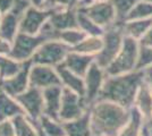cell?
Returning <instances> with one entry per match:
<instances>
[{
    "label": "cell",
    "mask_w": 152,
    "mask_h": 136,
    "mask_svg": "<svg viewBox=\"0 0 152 136\" xmlns=\"http://www.w3.org/2000/svg\"><path fill=\"white\" fill-rule=\"evenodd\" d=\"M89 112L93 136H117L127 123L131 109L111 101L96 100Z\"/></svg>",
    "instance_id": "cell-1"
},
{
    "label": "cell",
    "mask_w": 152,
    "mask_h": 136,
    "mask_svg": "<svg viewBox=\"0 0 152 136\" xmlns=\"http://www.w3.org/2000/svg\"><path fill=\"white\" fill-rule=\"evenodd\" d=\"M144 69H136L127 74L108 76L98 100H107L131 109L141 84L144 82Z\"/></svg>",
    "instance_id": "cell-2"
},
{
    "label": "cell",
    "mask_w": 152,
    "mask_h": 136,
    "mask_svg": "<svg viewBox=\"0 0 152 136\" xmlns=\"http://www.w3.org/2000/svg\"><path fill=\"white\" fill-rule=\"evenodd\" d=\"M49 40H58V32L51 27L49 23H47L42 31L35 35L18 32L12 43V51L9 56L20 63L31 60L34 52Z\"/></svg>",
    "instance_id": "cell-3"
},
{
    "label": "cell",
    "mask_w": 152,
    "mask_h": 136,
    "mask_svg": "<svg viewBox=\"0 0 152 136\" xmlns=\"http://www.w3.org/2000/svg\"><path fill=\"white\" fill-rule=\"evenodd\" d=\"M139 53V41L125 35L123 40L121 51L118 52L114 61L104 69L107 73V76H116V75L127 74V73L136 71Z\"/></svg>",
    "instance_id": "cell-4"
},
{
    "label": "cell",
    "mask_w": 152,
    "mask_h": 136,
    "mask_svg": "<svg viewBox=\"0 0 152 136\" xmlns=\"http://www.w3.org/2000/svg\"><path fill=\"white\" fill-rule=\"evenodd\" d=\"M124 36L125 34L123 31V25L121 24H115L108 27L107 31H104L102 35L103 39L102 49L94 57V61L103 69H106L114 61L118 52L121 51Z\"/></svg>",
    "instance_id": "cell-5"
},
{
    "label": "cell",
    "mask_w": 152,
    "mask_h": 136,
    "mask_svg": "<svg viewBox=\"0 0 152 136\" xmlns=\"http://www.w3.org/2000/svg\"><path fill=\"white\" fill-rule=\"evenodd\" d=\"M69 45L60 40H49L45 42L32 56L31 63L34 65H45L57 67L63 63L70 51Z\"/></svg>",
    "instance_id": "cell-6"
},
{
    "label": "cell",
    "mask_w": 152,
    "mask_h": 136,
    "mask_svg": "<svg viewBox=\"0 0 152 136\" xmlns=\"http://www.w3.org/2000/svg\"><path fill=\"white\" fill-rule=\"evenodd\" d=\"M60 7L55 8H37L31 6L26 10L19 20V32L35 35L42 31L43 26L48 23L53 13Z\"/></svg>",
    "instance_id": "cell-7"
},
{
    "label": "cell",
    "mask_w": 152,
    "mask_h": 136,
    "mask_svg": "<svg viewBox=\"0 0 152 136\" xmlns=\"http://www.w3.org/2000/svg\"><path fill=\"white\" fill-rule=\"evenodd\" d=\"M107 78L106 71L98 65L95 61L89 67L86 74L84 75V84H85V95H84V104L85 107H90L94 103L100 95L102 86Z\"/></svg>",
    "instance_id": "cell-8"
},
{
    "label": "cell",
    "mask_w": 152,
    "mask_h": 136,
    "mask_svg": "<svg viewBox=\"0 0 152 136\" xmlns=\"http://www.w3.org/2000/svg\"><path fill=\"white\" fill-rule=\"evenodd\" d=\"M92 22H94L96 25L100 27H110V26L117 24V16L116 10L110 0H101V1H95L92 5L80 8Z\"/></svg>",
    "instance_id": "cell-9"
},
{
    "label": "cell",
    "mask_w": 152,
    "mask_h": 136,
    "mask_svg": "<svg viewBox=\"0 0 152 136\" xmlns=\"http://www.w3.org/2000/svg\"><path fill=\"white\" fill-rule=\"evenodd\" d=\"M86 107L84 104L83 97L76 94L75 92L63 87V95H61V105L59 111V120L70 121L77 119L86 112Z\"/></svg>",
    "instance_id": "cell-10"
},
{
    "label": "cell",
    "mask_w": 152,
    "mask_h": 136,
    "mask_svg": "<svg viewBox=\"0 0 152 136\" xmlns=\"http://www.w3.org/2000/svg\"><path fill=\"white\" fill-rule=\"evenodd\" d=\"M24 113L33 121H38L43 115V94L42 90L30 86L25 92L15 97Z\"/></svg>",
    "instance_id": "cell-11"
},
{
    "label": "cell",
    "mask_w": 152,
    "mask_h": 136,
    "mask_svg": "<svg viewBox=\"0 0 152 136\" xmlns=\"http://www.w3.org/2000/svg\"><path fill=\"white\" fill-rule=\"evenodd\" d=\"M30 86L45 90L51 86H63L56 68L51 66L33 65L30 71Z\"/></svg>",
    "instance_id": "cell-12"
},
{
    "label": "cell",
    "mask_w": 152,
    "mask_h": 136,
    "mask_svg": "<svg viewBox=\"0 0 152 136\" xmlns=\"http://www.w3.org/2000/svg\"><path fill=\"white\" fill-rule=\"evenodd\" d=\"M31 60L24 61L20 71L13 77L1 81V90L5 91L10 97H16L30 87V71Z\"/></svg>",
    "instance_id": "cell-13"
},
{
    "label": "cell",
    "mask_w": 152,
    "mask_h": 136,
    "mask_svg": "<svg viewBox=\"0 0 152 136\" xmlns=\"http://www.w3.org/2000/svg\"><path fill=\"white\" fill-rule=\"evenodd\" d=\"M48 23L56 32L78 28L77 13L74 8H59L53 13Z\"/></svg>",
    "instance_id": "cell-14"
},
{
    "label": "cell",
    "mask_w": 152,
    "mask_h": 136,
    "mask_svg": "<svg viewBox=\"0 0 152 136\" xmlns=\"http://www.w3.org/2000/svg\"><path fill=\"white\" fill-rule=\"evenodd\" d=\"M42 94H43V115L50 117L52 119L59 120L63 86H51L45 89L42 90Z\"/></svg>",
    "instance_id": "cell-15"
},
{
    "label": "cell",
    "mask_w": 152,
    "mask_h": 136,
    "mask_svg": "<svg viewBox=\"0 0 152 136\" xmlns=\"http://www.w3.org/2000/svg\"><path fill=\"white\" fill-rule=\"evenodd\" d=\"M93 61H94V56L83 55L70 50L61 64L70 71L75 73L76 75L84 77V75L86 74L89 67L92 65Z\"/></svg>",
    "instance_id": "cell-16"
},
{
    "label": "cell",
    "mask_w": 152,
    "mask_h": 136,
    "mask_svg": "<svg viewBox=\"0 0 152 136\" xmlns=\"http://www.w3.org/2000/svg\"><path fill=\"white\" fill-rule=\"evenodd\" d=\"M58 75L61 81V85L63 87H66L68 90L75 92L76 94H78L80 97L84 99L85 95V84H84V78L76 75L75 73L70 71L68 68H66L63 64L58 65L56 67Z\"/></svg>",
    "instance_id": "cell-17"
},
{
    "label": "cell",
    "mask_w": 152,
    "mask_h": 136,
    "mask_svg": "<svg viewBox=\"0 0 152 136\" xmlns=\"http://www.w3.org/2000/svg\"><path fill=\"white\" fill-rule=\"evenodd\" d=\"M63 126L66 136H93L91 129L89 110L77 119L70 121H64Z\"/></svg>",
    "instance_id": "cell-18"
},
{
    "label": "cell",
    "mask_w": 152,
    "mask_h": 136,
    "mask_svg": "<svg viewBox=\"0 0 152 136\" xmlns=\"http://www.w3.org/2000/svg\"><path fill=\"white\" fill-rule=\"evenodd\" d=\"M146 121L136 108H131V113L127 123L121 129L117 136H141L145 128Z\"/></svg>",
    "instance_id": "cell-19"
},
{
    "label": "cell",
    "mask_w": 152,
    "mask_h": 136,
    "mask_svg": "<svg viewBox=\"0 0 152 136\" xmlns=\"http://www.w3.org/2000/svg\"><path fill=\"white\" fill-rule=\"evenodd\" d=\"M22 113H24V110L16 99L7 94L5 91L0 90V123Z\"/></svg>",
    "instance_id": "cell-20"
},
{
    "label": "cell",
    "mask_w": 152,
    "mask_h": 136,
    "mask_svg": "<svg viewBox=\"0 0 152 136\" xmlns=\"http://www.w3.org/2000/svg\"><path fill=\"white\" fill-rule=\"evenodd\" d=\"M134 108H136L141 112V115L144 117L145 121L152 115V92L150 91L145 81L141 84L139 91L136 93Z\"/></svg>",
    "instance_id": "cell-21"
},
{
    "label": "cell",
    "mask_w": 152,
    "mask_h": 136,
    "mask_svg": "<svg viewBox=\"0 0 152 136\" xmlns=\"http://www.w3.org/2000/svg\"><path fill=\"white\" fill-rule=\"evenodd\" d=\"M19 20L20 17L12 12L4 14L0 20V38L13 43L17 33L19 32Z\"/></svg>",
    "instance_id": "cell-22"
},
{
    "label": "cell",
    "mask_w": 152,
    "mask_h": 136,
    "mask_svg": "<svg viewBox=\"0 0 152 136\" xmlns=\"http://www.w3.org/2000/svg\"><path fill=\"white\" fill-rule=\"evenodd\" d=\"M152 26V18L148 20H127L123 24V31L126 36L133 38L139 41L146 31Z\"/></svg>",
    "instance_id": "cell-23"
},
{
    "label": "cell",
    "mask_w": 152,
    "mask_h": 136,
    "mask_svg": "<svg viewBox=\"0 0 152 136\" xmlns=\"http://www.w3.org/2000/svg\"><path fill=\"white\" fill-rule=\"evenodd\" d=\"M103 45V39L102 36H90L88 35L81 43L72 48V51L83 53V55H90V56H96Z\"/></svg>",
    "instance_id": "cell-24"
},
{
    "label": "cell",
    "mask_w": 152,
    "mask_h": 136,
    "mask_svg": "<svg viewBox=\"0 0 152 136\" xmlns=\"http://www.w3.org/2000/svg\"><path fill=\"white\" fill-rule=\"evenodd\" d=\"M23 64L10 56H0V82L15 76L23 67Z\"/></svg>",
    "instance_id": "cell-25"
},
{
    "label": "cell",
    "mask_w": 152,
    "mask_h": 136,
    "mask_svg": "<svg viewBox=\"0 0 152 136\" xmlns=\"http://www.w3.org/2000/svg\"><path fill=\"white\" fill-rule=\"evenodd\" d=\"M38 123L40 124L39 125L40 128L47 136H66L63 123L59 120L42 115L38 120Z\"/></svg>",
    "instance_id": "cell-26"
},
{
    "label": "cell",
    "mask_w": 152,
    "mask_h": 136,
    "mask_svg": "<svg viewBox=\"0 0 152 136\" xmlns=\"http://www.w3.org/2000/svg\"><path fill=\"white\" fill-rule=\"evenodd\" d=\"M12 123L15 129V136H38L37 128L32 125L31 120L24 116V113L12 118Z\"/></svg>",
    "instance_id": "cell-27"
},
{
    "label": "cell",
    "mask_w": 152,
    "mask_h": 136,
    "mask_svg": "<svg viewBox=\"0 0 152 136\" xmlns=\"http://www.w3.org/2000/svg\"><path fill=\"white\" fill-rule=\"evenodd\" d=\"M77 24L78 28L90 36H102L104 33V30L102 27L96 25L81 10L77 12Z\"/></svg>",
    "instance_id": "cell-28"
},
{
    "label": "cell",
    "mask_w": 152,
    "mask_h": 136,
    "mask_svg": "<svg viewBox=\"0 0 152 136\" xmlns=\"http://www.w3.org/2000/svg\"><path fill=\"white\" fill-rule=\"evenodd\" d=\"M148 18H152V4L143 0H139L135 4V6L132 8L129 14L127 15L125 22L135 20H148Z\"/></svg>",
    "instance_id": "cell-29"
},
{
    "label": "cell",
    "mask_w": 152,
    "mask_h": 136,
    "mask_svg": "<svg viewBox=\"0 0 152 136\" xmlns=\"http://www.w3.org/2000/svg\"><path fill=\"white\" fill-rule=\"evenodd\" d=\"M88 35L81 31L80 28H74V30H67L63 32H58V40H60L65 44L69 45L70 48H74L78 43H81L83 40Z\"/></svg>",
    "instance_id": "cell-30"
},
{
    "label": "cell",
    "mask_w": 152,
    "mask_h": 136,
    "mask_svg": "<svg viewBox=\"0 0 152 136\" xmlns=\"http://www.w3.org/2000/svg\"><path fill=\"white\" fill-rule=\"evenodd\" d=\"M113 2L116 10V16H117V24L123 25L126 20L127 15L132 10V8L135 6V4L139 0H110Z\"/></svg>",
    "instance_id": "cell-31"
},
{
    "label": "cell",
    "mask_w": 152,
    "mask_h": 136,
    "mask_svg": "<svg viewBox=\"0 0 152 136\" xmlns=\"http://www.w3.org/2000/svg\"><path fill=\"white\" fill-rule=\"evenodd\" d=\"M149 67H152V48L140 45L139 60H137L136 69H146Z\"/></svg>",
    "instance_id": "cell-32"
},
{
    "label": "cell",
    "mask_w": 152,
    "mask_h": 136,
    "mask_svg": "<svg viewBox=\"0 0 152 136\" xmlns=\"http://www.w3.org/2000/svg\"><path fill=\"white\" fill-rule=\"evenodd\" d=\"M31 1L30 0H13V9L12 13L17 15L18 17H22L26 10L31 7Z\"/></svg>",
    "instance_id": "cell-33"
},
{
    "label": "cell",
    "mask_w": 152,
    "mask_h": 136,
    "mask_svg": "<svg viewBox=\"0 0 152 136\" xmlns=\"http://www.w3.org/2000/svg\"><path fill=\"white\" fill-rule=\"evenodd\" d=\"M0 136H15V129L12 119L0 123Z\"/></svg>",
    "instance_id": "cell-34"
},
{
    "label": "cell",
    "mask_w": 152,
    "mask_h": 136,
    "mask_svg": "<svg viewBox=\"0 0 152 136\" xmlns=\"http://www.w3.org/2000/svg\"><path fill=\"white\" fill-rule=\"evenodd\" d=\"M139 43L141 47L152 48V26L146 31V33L139 40Z\"/></svg>",
    "instance_id": "cell-35"
},
{
    "label": "cell",
    "mask_w": 152,
    "mask_h": 136,
    "mask_svg": "<svg viewBox=\"0 0 152 136\" xmlns=\"http://www.w3.org/2000/svg\"><path fill=\"white\" fill-rule=\"evenodd\" d=\"M12 51V42L0 38V56H9Z\"/></svg>",
    "instance_id": "cell-36"
},
{
    "label": "cell",
    "mask_w": 152,
    "mask_h": 136,
    "mask_svg": "<svg viewBox=\"0 0 152 136\" xmlns=\"http://www.w3.org/2000/svg\"><path fill=\"white\" fill-rule=\"evenodd\" d=\"M144 74H145L144 81H145V83L149 86L150 91L152 92V67H149V68L144 69Z\"/></svg>",
    "instance_id": "cell-37"
},
{
    "label": "cell",
    "mask_w": 152,
    "mask_h": 136,
    "mask_svg": "<svg viewBox=\"0 0 152 136\" xmlns=\"http://www.w3.org/2000/svg\"><path fill=\"white\" fill-rule=\"evenodd\" d=\"M33 7L37 8H43L45 5H47V0H30Z\"/></svg>",
    "instance_id": "cell-38"
},
{
    "label": "cell",
    "mask_w": 152,
    "mask_h": 136,
    "mask_svg": "<svg viewBox=\"0 0 152 136\" xmlns=\"http://www.w3.org/2000/svg\"><path fill=\"white\" fill-rule=\"evenodd\" d=\"M141 136H152V133L150 132V129L148 128V126L145 125V128L143 130V133H142V135Z\"/></svg>",
    "instance_id": "cell-39"
},
{
    "label": "cell",
    "mask_w": 152,
    "mask_h": 136,
    "mask_svg": "<svg viewBox=\"0 0 152 136\" xmlns=\"http://www.w3.org/2000/svg\"><path fill=\"white\" fill-rule=\"evenodd\" d=\"M146 126H148V128L151 130V133H152V115H151V117L146 120Z\"/></svg>",
    "instance_id": "cell-40"
},
{
    "label": "cell",
    "mask_w": 152,
    "mask_h": 136,
    "mask_svg": "<svg viewBox=\"0 0 152 136\" xmlns=\"http://www.w3.org/2000/svg\"><path fill=\"white\" fill-rule=\"evenodd\" d=\"M143 1H146V2H150V4H152V0H143Z\"/></svg>",
    "instance_id": "cell-41"
}]
</instances>
